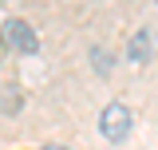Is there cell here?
<instances>
[{
    "label": "cell",
    "instance_id": "4",
    "mask_svg": "<svg viewBox=\"0 0 158 150\" xmlns=\"http://www.w3.org/2000/svg\"><path fill=\"white\" fill-rule=\"evenodd\" d=\"M24 111V91H20V83H0V115H20Z\"/></svg>",
    "mask_w": 158,
    "mask_h": 150
},
{
    "label": "cell",
    "instance_id": "5",
    "mask_svg": "<svg viewBox=\"0 0 158 150\" xmlns=\"http://www.w3.org/2000/svg\"><path fill=\"white\" fill-rule=\"evenodd\" d=\"M91 67H95V75L111 79V71H115V56H111L103 44H95V48H91Z\"/></svg>",
    "mask_w": 158,
    "mask_h": 150
},
{
    "label": "cell",
    "instance_id": "2",
    "mask_svg": "<svg viewBox=\"0 0 158 150\" xmlns=\"http://www.w3.org/2000/svg\"><path fill=\"white\" fill-rule=\"evenodd\" d=\"M0 44L8 48V52H16V56H36L40 52V36H36V28L28 24V20H4V28H0Z\"/></svg>",
    "mask_w": 158,
    "mask_h": 150
},
{
    "label": "cell",
    "instance_id": "6",
    "mask_svg": "<svg viewBox=\"0 0 158 150\" xmlns=\"http://www.w3.org/2000/svg\"><path fill=\"white\" fill-rule=\"evenodd\" d=\"M40 150H71V146H59V142H52V146H40Z\"/></svg>",
    "mask_w": 158,
    "mask_h": 150
},
{
    "label": "cell",
    "instance_id": "3",
    "mask_svg": "<svg viewBox=\"0 0 158 150\" xmlns=\"http://www.w3.org/2000/svg\"><path fill=\"white\" fill-rule=\"evenodd\" d=\"M150 56H154V36H150V28H138L127 44V59L131 63H150Z\"/></svg>",
    "mask_w": 158,
    "mask_h": 150
},
{
    "label": "cell",
    "instance_id": "7",
    "mask_svg": "<svg viewBox=\"0 0 158 150\" xmlns=\"http://www.w3.org/2000/svg\"><path fill=\"white\" fill-rule=\"evenodd\" d=\"M154 4H158V0H154Z\"/></svg>",
    "mask_w": 158,
    "mask_h": 150
},
{
    "label": "cell",
    "instance_id": "1",
    "mask_svg": "<svg viewBox=\"0 0 158 150\" xmlns=\"http://www.w3.org/2000/svg\"><path fill=\"white\" fill-rule=\"evenodd\" d=\"M131 127H135V115L127 103H107L99 111V134L111 142V146H123L131 138Z\"/></svg>",
    "mask_w": 158,
    "mask_h": 150
}]
</instances>
